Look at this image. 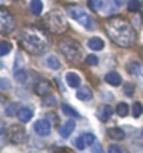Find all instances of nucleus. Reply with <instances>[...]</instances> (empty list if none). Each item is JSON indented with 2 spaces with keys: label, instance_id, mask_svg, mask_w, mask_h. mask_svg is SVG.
Listing matches in <instances>:
<instances>
[{
  "label": "nucleus",
  "instance_id": "1",
  "mask_svg": "<svg viewBox=\"0 0 143 153\" xmlns=\"http://www.w3.org/2000/svg\"><path fill=\"white\" fill-rule=\"evenodd\" d=\"M105 28L110 38L119 47L129 48L136 42V33L126 20L119 19V17L111 19L105 24Z\"/></svg>",
  "mask_w": 143,
  "mask_h": 153
},
{
  "label": "nucleus",
  "instance_id": "2",
  "mask_svg": "<svg viewBox=\"0 0 143 153\" xmlns=\"http://www.w3.org/2000/svg\"><path fill=\"white\" fill-rule=\"evenodd\" d=\"M19 42L25 51H28L33 55L44 53L49 45V41H48L45 34L38 31V30H34V28L21 31L19 35Z\"/></svg>",
  "mask_w": 143,
  "mask_h": 153
},
{
  "label": "nucleus",
  "instance_id": "3",
  "mask_svg": "<svg viewBox=\"0 0 143 153\" xmlns=\"http://www.w3.org/2000/svg\"><path fill=\"white\" fill-rule=\"evenodd\" d=\"M42 24L46 30H49L53 34H63L67 30V23H66L63 14L56 10L46 14L42 20Z\"/></svg>",
  "mask_w": 143,
  "mask_h": 153
},
{
  "label": "nucleus",
  "instance_id": "4",
  "mask_svg": "<svg viewBox=\"0 0 143 153\" xmlns=\"http://www.w3.org/2000/svg\"><path fill=\"white\" fill-rule=\"evenodd\" d=\"M59 49H60V52L65 55L67 62H70V63H77V62H80V59H82V47H80V44L76 42L74 39H70V38L60 39Z\"/></svg>",
  "mask_w": 143,
  "mask_h": 153
},
{
  "label": "nucleus",
  "instance_id": "5",
  "mask_svg": "<svg viewBox=\"0 0 143 153\" xmlns=\"http://www.w3.org/2000/svg\"><path fill=\"white\" fill-rule=\"evenodd\" d=\"M69 14H70L72 19L76 20L79 24H82L86 30H88V31H93V30L96 28V24H94L93 19L88 16L87 11H86L83 7H80V6H73V7L69 9Z\"/></svg>",
  "mask_w": 143,
  "mask_h": 153
},
{
  "label": "nucleus",
  "instance_id": "6",
  "mask_svg": "<svg viewBox=\"0 0 143 153\" xmlns=\"http://www.w3.org/2000/svg\"><path fill=\"white\" fill-rule=\"evenodd\" d=\"M16 28V20L7 10L0 7V33L10 34Z\"/></svg>",
  "mask_w": 143,
  "mask_h": 153
},
{
  "label": "nucleus",
  "instance_id": "7",
  "mask_svg": "<svg viewBox=\"0 0 143 153\" xmlns=\"http://www.w3.org/2000/svg\"><path fill=\"white\" fill-rule=\"evenodd\" d=\"M7 136H9L10 142H13V143H23L27 139V132L23 126L11 125L7 129Z\"/></svg>",
  "mask_w": 143,
  "mask_h": 153
},
{
  "label": "nucleus",
  "instance_id": "8",
  "mask_svg": "<svg viewBox=\"0 0 143 153\" xmlns=\"http://www.w3.org/2000/svg\"><path fill=\"white\" fill-rule=\"evenodd\" d=\"M73 143L76 146V149L83 150L87 146H93V145L96 143V136L93 134H83V135H80L79 138H76Z\"/></svg>",
  "mask_w": 143,
  "mask_h": 153
},
{
  "label": "nucleus",
  "instance_id": "9",
  "mask_svg": "<svg viewBox=\"0 0 143 153\" xmlns=\"http://www.w3.org/2000/svg\"><path fill=\"white\" fill-rule=\"evenodd\" d=\"M34 131L39 136H48V135L51 134V124L46 120H38L34 124Z\"/></svg>",
  "mask_w": 143,
  "mask_h": 153
},
{
  "label": "nucleus",
  "instance_id": "10",
  "mask_svg": "<svg viewBox=\"0 0 143 153\" xmlns=\"http://www.w3.org/2000/svg\"><path fill=\"white\" fill-rule=\"evenodd\" d=\"M128 72H129L130 74H135L136 77H138L139 83H140V86H142L143 88V66L139 65L138 62H132V63H129L128 65Z\"/></svg>",
  "mask_w": 143,
  "mask_h": 153
},
{
  "label": "nucleus",
  "instance_id": "11",
  "mask_svg": "<svg viewBox=\"0 0 143 153\" xmlns=\"http://www.w3.org/2000/svg\"><path fill=\"white\" fill-rule=\"evenodd\" d=\"M121 4H122V0H107V3L102 6L104 13L105 14L115 13V11H118L121 9Z\"/></svg>",
  "mask_w": 143,
  "mask_h": 153
},
{
  "label": "nucleus",
  "instance_id": "12",
  "mask_svg": "<svg viewBox=\"0 0 143 153\" xmlns=\"http://www.w3.org/2000/svg\"><path fill=\"white\" fill-rule=\"evenodd\" d=\"M74 128H76V122H74L73 120L66 121L65 124L59 128V135L62 138H67V136H70V134L74 131Z\"/></svg>",
  "mask_w": 143,
  "mask_h": 153
},
{
  "label": "nucleus",
  "instance_id": "13",
  "mask_svg": "<svg viewBox=\"0 0 143 153\" xmlns=\"http://www.w3.org/2000/svg\"><path fill=\"white\" fill-rule=\"evenodd\" d=\"M52 90V86L49 82H46V80H41V82H38L37 86H35V93L38 94V96H44L45 97L46 94L49 93Z\"/></svg>",
  "mask_w": 143,
  "mask_h": 153
},
{
  "label": "nucleus",
  "instance_id": "14",
  "mask_svg": "<svg viewBox=\"0 0 143 153\" xmlns=\"http://www.w3.org/2000/svg\"><path fill=\"white\" fill-rule=\"evenodd\" d=\"M34 115V111L33 108H30V107H21L17 112V118H19L21 122H28V121L33 118Z\"/></svg>",
  "mask_w": 143,
  "mask_h": 153
},
{
  "label": "nucleus",
  "instance_id": "15",
  "mask_svg": "<svg viewBox=\"0 0 143 153\" xmlns=\"http://www.w3.org/2000/svg\"><path fill=\"white\" fill-rule=\"evenodd\" d=\"M105 82L111 86H114V87H118L121 83H122V77H121L119 73H116V72H108L105 74Z\"/></svg>",
  "mask_w": 143,
  "mask_h": 153
},
{
  "label": "nucleus",
  "instance_id": "16",
  "mask_svg": "<svg viewBox=\"0 0 143 153\" xmlns=\"http://www.w3.org/2000/svg\"><path fill=\"white\" fill-rule=\"evenodd\" d=\"M66 82H67V84H69L72 88L80 87V84H82L80 76H79L77 73H74V72H69V73L66 74Z\"/></svg>",
  "mask_w": 143,
  "mask_h": 153
},
{
  "label": "nucleus",
  "instance_id": "17",
  "mask_svg": "<svg viewBox=\"0 0 143 153\" xmlns=\"http://www.w3.org/2000/svg\"><path fill=\"white\" fill-rule=\"evenodd\" d=\"M104 47H105V44H104L101 38L93 37L88 39V48L93 49V51H101V49H104Z\"/></svg>",
  "mask_w": 143,
  "mask_h": 153
},
{
  "label": "nucleus",
  "instance_id": "18",
  "mask_svg": "<svg viewBox=\"0 0 143 153\" xmlns=\"http://www.w3.org/2000/svg\"><path fill=\"white\" fill-rule=\"evenodd\" d=\"M76 97H77L79 100H82V101H90V100L93 98V93L88 87H82V88H79L77 90Z\"/></svg>",
  "mask_w": 143,
  "mask_h": 153
},
{
  "label": "nucleus",
  "instance_id": "19",
  "mask_svg": "<svg viewBox=\"0 0 143 153\" xmlns=\"http://www.w3.org/2000/svg\"><path fill=\"white\" fill-rule=\"evenodd\" d=\"M45 65L46 68H49L52 70H58L60 68V62L55 55H48L45 58Z\"/></svg>",
  "mask_w": 143,
  "mask_h": 153
},
{
  "label": "nucleus",
  "instance_id": "20",
  "mask_svg": "<svg viewBox=\"0 0 143 153\" xmlns=\"http://www.w3.org/2000/svg\"><path fill=\"white\" fill-rule=\"evenodd\" d=\"M108 136L112 140H122L125 138V132L121 128H110L108 129Z\"/></svg>",
  "mask_w": 143,
  "mask_h": 153
},
{
  "label": "nucleus",
  "instance_id": "21",
  "mask_svg": "<svg viewBox=\"0 0 143 153\" xmlns=\"http://www.w3.org/2000/svg\"><path fill=\"white\" fill-rule=\"evenodd\" d=\"M42 9H44L42 0H31V3H30V10H31V13H34L35 16H39V14L42 13Z\"/></svg>",
  "mask_w": 143,
  "mask_h": 153
},
{
  "label": "nucleus",
  "instance_id": "22",
  "mask_svg": "<svg viewBox=\"0 0 143 153\" xmlns=\"http://www.w3.org/2000/svg\"><path fill=\"white\" fill-rule=\"evenodd\" d=\"M62 112H63L65 115H67V117H72V118H73V117L77 118L79 117V112L74 110L73 107H70L69 104H63V105H62Z\"/></svg>",
  "mask_w": 143,
  "mask_h": 153
},
{
  "label": "nucleus",
  "instance_id": "23",
  "mask_svg": "<svg viewBox=\"0 0 143 153\" xmlns=\"http://www.w3.org/2000/svg\"><path fill=\"white\" fill-rule=\"evenodd\" d=\"M116 114L119 117H126L129 114V107L128 104H125V102H119L118 105H116Z\"/></svg>",
  "mask_w": 143,
  "mask_h": 153
},
{
  "label": "nucleus",
  "instance_id": "24",
  "mask_svg": "<svg viewBox=\"0 0 143 153\" xmlns=\"http://www.w3.org/2000/svg\"><path fill=\"white\" fill-rule=\"evenodd\" d=\"M102 0H88V7L93 10V11H100L102 10Z\"/></svg>",
  "mask_w": 143,
  "mask_h": 153
},
{
  "label": "nucleus",
  "instance_id": "25",
  "mask_svg": "<svg viewBox=\"0 0 143 153\" xmlns=\"http://www.w3.org/2000/svg\"><path fill=\"white\" fill-rule=\"evenodd\" d=\"M10 51H11V44L10 42H6V41L0 42V56L9 55Z\"/></svg>",
  "mask_w": 143,
  "mask_h": 153
},
{
  "label": "nucleus",
  "instance_id": "26",
  "mask_svg": "<svg viewBox=\"0 0 143 153\" xmlns=\"http://www.w3.org/2000/svg\"><path fill=\"white\" fill-rule=\"evenodd\" d=\"M140 7H142V3H140L139 0H129V1H128V10L132 11V13L139 11Z\"/></svg>",
  "mask_w": 143,
  "mask_h": 153
},
{
  "label": "nucleus",
  "instance_id": "27",
  "mask_svg": "<svg viewBox=\"0 0 143 153\" xmlns=\"http://www.w3.org/2000/svg\"><path fill=\"white\" fill-rule=\"evenodd\" d=\"M111 115H112V108H111L110 105L102 107V112H100V120L105 122V121L108 120Z\"/></svg>",
  "mask_w": 143,
  "mask_h": 153
},
{
  "label": "nucleus",
  "instance_id": "28",
  "mask_svg": "<svg viewBox=\"0 0 143 153\" xmlns=\"http://www.w3.org/2000/svg\"><path fill=\"white\" fill-rule=\"evenodd\" d=\"M132 114H133L135 118H139V117L143 114V105L139 101H136L133 105H132Z\"/></svg>",
  "mask_w": 143,
  "mask_h": 153
},
{
  "label": "nucleus",
  "instance_id": "29",
  "mask_svg": "<svg viewBox=\"0 0 143 153\" xmlns=\"http://www.w3.org/2000/svg\"><path fill=\"white\" fill-rule=\"evenodd\" d=\"M56 102H58V98L55 96H45L42 98V104L45 107H53Z\"/></svg>",
  "mask_w": 143,
  "mask_h": 153
},
{
  "label": "nucleus",
  "instance_id": "30",
  "mask_svg": "<svg viewBox=\"0 0 143 153\" xmlns=\"http://www.w3.org/2000/svg\"><path fill=\"white\" fill-rule=\"evenodd\" d=\"M19 104H17V102H14V104H11V105L10 107H7V108H6V114H7V115H14V114H17V112H19Z\"/></svg>",
  "mask_w": 143,
  "mask_h": 153
},
{
  "label": "nucleus",
  "instance_id": "31",
  "mask_svg": "<svg viewBox=\"0 0 143 153\" xmlns=\"http://www.w3.org/2000/svg\"><path fill=\"white\" fill-rule=\"evenodd\" d=\"M11 88V82L7 77H0V90H9Z\"/></svg>",
  "mask_w": 143,
  "mask_h": 153
},
{
  "label": "nucleus",
  "instance_id": "32",
  "mask_svg": "<svg viewBox=\"0 0 143 153\" xmlns=\"http://www.w3.org/2000/svg\"><path fill=\"white\" fill-rule=\"evenodd\" d=\"M133 91H135V86H133L132 83L124 84V93H125V96H128V97H132Z\"/></svg>",
  "mask_w": 143,
  "mask_h": 153
},
{
  "label": "nucleus",
  "instance_id": "33",
  "mask_svg": "<svg viewBox=\"0 0 143 153\" xmlns=\"http://www.w3.org/2000/svg\"><path fill=\"white\" fill-rule=\"evenodd\" d=\"M25 79H27V73L24 70H16V80L20 82V83H25Z\"/></svg>",
  "mask_w": 143,
  "mask_h": 153
},
{
  "label": "nucleus",
  "instance_id": "34",
  "mask_svg": "<svg viewBox=\"0 0 143 153\" xmlns=\"http://www.w3.org/2000/svg\"><path fill=\"white\" fill-rule=\"evenodd\" d=\"M86 62H87V65H90V66H97L100 60H98V58L96 55H87Z\"/></svg>",
  "mask_w": 143,
  "mask_h": 153
},
{
  "label": "nucleus",
  "instance_id": "35",
  "mask_svg": "<svg viewBox=\"0 0 143 153\" xmlns=\"http://www.w3.org/2000/svg\"><path fill=\"white\" fill-rule=\"evenodd\" d=\"M108 153H124L122 148H121L119 145H110V148H108Z\"/></svg>",
  "mask_w": 143,
  "mask_h": 153
},
{
  "label": "nucleus",
  "instance_id": "36",
  "mask_svg": "<svg viewBox=\"0 0 143 153\" xmlns=\"http://www.w3.org/2000/svg\"><path fill=\"white\" fill-rule=\"evenodd\" d=\"M6 132V125H4V122L0 120V135H3Z\"/></svg>",
  "mask_w": 143,
  "mask_h": 153
},
{
  "label": "nucleus",
  "instance_id": "37",
  "mask_svg": "<svg viewBox=\"0 0 143 153\" xmlns=\"http://www.w3.org/2000/svg\"><path fill=\"white\" fill-rule=\"evenodd\" d=\"M60 153H69V150H60Z\"/></svg>",
  "mask_w": 143,
  "mask_h": 153
},
{
  "label": "nucleus",
  "instance_id": "38",
  "mask_svg": "<svg viewBox=\"0 0 143 153\" xmlns=\"http://www.w3.org/2000/svg\"><path fill=\"white\" fill-rule=\"evenodd\" d=\"M1 68H3V62H0V69H1Z\"/></svg>",
  "mask_w": 143,
  "mask_h": 153
},
{
  "label": "nucleus",
  "instance_id": "39",
  "mask_svg": "<svg viewBox=\"0 0 143 153\" xmlns=\"http://www.w3.org/2000/svg\"><path fill=\"white\" fill-rule=\"evenodd\" d=\"M13 1H20V0H13Z\"/></svg>",
  "mask_w": 143,
  "mask_h": 153
},
{
  "label": "nucleus",
  "instance_id": "40",
  "mask_svg": "<svg viewBox=\"0 0 143 153\" xmlns=\"http://www.w3.org/2000/svg\"><path fill=\"white\" fill-rule=\"evenodd\" d=\"M142 53H143V48H142Z\"/></svg>",
  "mask_w": 143,
  "mask_h": 153
}]
</instances>
